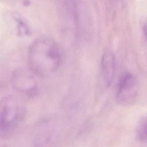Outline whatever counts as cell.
<instances>
[{
  "mask_svg": "<svg viewBox=\"0 0 147 147\" xmlns=\"http://www.w3.org/2000/svg\"><path fill=\"white\" fill-rule=\"evenodd\" d=\"M61 60V51L57 43L51 38L36 39L29 48V68L37 76H47L53 74L60 67Z\"/></svg>",
  "mask_w": 147,
  "mask_h": 147,
  "instance_id": "obj_1",
  "label": "cell"
},
{
  "mask_svg": "<svg viewBox=\"0 0 147 147\" xmlns=\"http://www.w3.org/2000/svg\"><path fill=\"white\" fill-rule=\"evenodd\" d=\"M23 109L17 99L12 95L5 96L1 102L0 136H8L21 122Z\"/></svg>",
  "mask_w": 147,
  "mask_h": 147,
  "instance_id": "obj_2",
  "label": "cell"
},
{
  "mask_svg": "<svg viewBox=\"0 0 147 147\" xmlns=\"http://www.w3.org/2000/svg\"><path fill=\"white\" fill-rule=\"evenodd\" d=\"M139 92L137 79L131 73L125 72L119 78L116 90V100L122 106L133 105L137 100Z\"/></svg>",
  "mask_w": 147,
  "mask_h": 147,
  "instance_id": "obj_3",
  "label": "cell"
},
{
  "mask_svg": "<svg viewBox=\"0 0 147 147\" xmlns=\"http://www.w3.org/2000/svg\"><path fill=\"white\" fill-rule=\"evenodd\" d=\"M35 74L30 69L20 68L13 71L11 84L17 92L27 96H34L38 92V83Z\"/></svg>",
  "mask_w": 147,
  "mask_h": 147,
  "instance_id": "obj_4",
  "label": "cell"
},
{
  "mask_svg": "<svg viewBox=\"0 0 147 147\" xmlns=\"http://www.w3.org/2000/svg\"><path fill=\"white\" fill-rule=\"evenodd\" d=\"M115 70V58L110 51H106L101 60V76L104 84L109 87L114 76Z\"/></svg>",
  "mask_w": 147,
  "mask_h": 147,
  "instance_id": "obj_5",
  "label": "cell"
},
{
  "mask_svg": "<svg viewBox=\"0 0 147 147\" xmlns=\"http://www.w3.org/2000/svg\"><path fill=\"white\" fill-rule=\"evenodd\" d=\"M136 134L140 140H147V117L142 119L138 124Z\"/></svg>",
  "mask_w": 147,
  "mask_h": 147,
  "instance_id": "obj_6",
  "label": "cell"
},
{
  "mask_svg": "<svg viewBox=\"0 0 147 147\" xmlns=\"http://www.w3.org/2000/svg\"><path fill=\"white\" fill-rule=\"evenodd\" d=\"M144 32L145 36H146V37L147 38V20L145 21L144 25Z\"/></svg>",
  "mask_w": 147,
  "mask_h": 147,
  "instance_id": "obj_7",
  "label": "cell"
}]
</instances>
